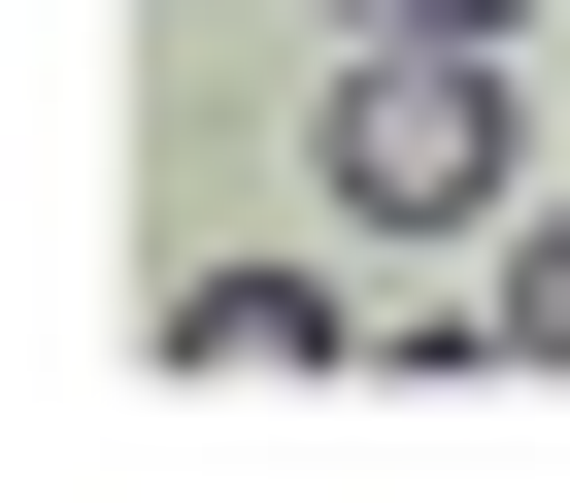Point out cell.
<instances>
[{"mask_svg": "<svg viewBox=\"0 0 570 503\" xmlns=\"http://www.w3.org/2000/svg\"><path fill=\"white\" fill-rule=\"evenodd\" d=\"M470 303H503V369H570V201H503V235H470Z\"/></svg>", "mask_w": 570, "mask_h": 503, "instance_id": "obj_2", "label": "cell"}, {"mask_svg": "<svg viewBox=\"0 0 570 503\" xmlns=\"http://www.w3.org/2000/svg\"><path fill=\"white\" fill-rule=\"evenodd\" d=\"M336 34H537V0H336Z\"/></svg>", "mask_w": 570, "mask_h": 503, "instance_id": "obj_3", "label": "cell"}, {"mask_svg": "<svg viewBox=\"0 0 570 503\" xmlns=\"http://www.w3.org/2000/svg\"><path fill=\"white\" fill-rule=\"evenodd\" d=\"M537 135H503V34H336V235H503Z\"/></svg>", "mask_w": 570, "mask_h": 503, "instance_id": "obj_1", "label": "cell"}]
</instances>
